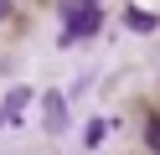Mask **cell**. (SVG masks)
<instances>
[{"mask_svg": "<svg viewBox=\"0 0 160 155\" xmlns=\"http://www.w3.org/2000/svg\"><path fill=\"white\" fill-rule=\"evenodd\" d=\"M26 103H31V93H26V88H11V98H5V124H16V119H21V109H26Z\"/></svg>", "mask_w": 160, "mask_h": 155, "instance_id": "3", "label": "cell"}, {"mask_svg": "<svg viewBox=\"0 0 160 155\" xmlns=\"http://www.w3.org/2000/svg\"><path fill=\"white\" fill-rule=\"evenodd\" d=\"M5 16H11V0H0V21H5Z\"/></svg>", "mask_w": 160, "mask_h": 155, "instance_id": "7", "label": "cell"}, {"mask_svg": "<svg viewBox=\"0 0 160 155\" xmlns=\"http://www.w3.org/2000/svg\"><path fill=\"white\" fill-rule=\"evenodd\" d=\"M103 134H108V119H93V124L83 129V145L93 150V145H103Z\"/></svg>", "mask_w": 160, "mask_h": 155, "instance_id": "4", "label": "cell"}, {"mask_svg": "<svg viewBox=\"0 0 160 155\" xmlns=\"http://www.w3.org/2000/svg\"><path fill=\"white\" fill-rule=\"evenodd\" d=\"M145 140H150V150L160 155V119H150V124H145Z\"/></svg>", "mask_w": 160, "mask_h": 155, "instance_id": "6", "label": "cell"}, {"mask_svg": "<svg viewBox=\"0 0 160 155\" xmlns=\"http://www.w3.org/2000/svg\"><path fill=\"white\" fill-rule=\"evenodd\" d=\"M67 10V31H62V47H78V36H93L103 26V10L93 0H78V5H62Z\"/></svg>", "mask_w": 160, "mask_h": 155, "instance_id": "1", "label": "cell"}, {"mask_svg": "<svg viewBox=\"0 0 160 155\" xmlns=\"http://www.w3.org/2000/svg\"><path fill=\"white\" fill-rule=\"evenodd\" d=\"M129 31H155V16H150V10H129Z\"/></svg>", "mask_w": 160, "mask_h": 155, "instance_id": "5", "label": "cell"}, {"mask_svg": "<svg viewBox=\"0 0 160 155\" xmlns=\"http://www.w3.org/2000/svg\"><path fill=\"white\" fill-rule=\"evenodd\" d=\"M42 124H47V134L67 129V103H62V93H52V88L42 93Z\"/></svg>", "mask_w": 160, "mask_h": 155, "instance_id": "2", "label": "cell"}]
</instances>
